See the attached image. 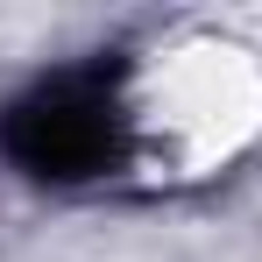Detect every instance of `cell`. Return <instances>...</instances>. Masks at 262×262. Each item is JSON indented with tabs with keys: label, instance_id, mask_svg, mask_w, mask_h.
Segmentation results:
<instances>
[{
	"label": "cell",
	"instance_id": "obj_1",
	"mask_svg": "<svg viewBox=\"0 0 262 262\" xmlns=\"http://www.w3.org/2000/svg\"><path fill=\"white\" fill-rule=\"evenodd\" d=\"M121 64H71L50 71L43 85L0 106V156L43 184H78L128 156V121H121Z\"/></svg>",
	"mask_w": 262,
	"mask_h": 262
}]
</instances>
